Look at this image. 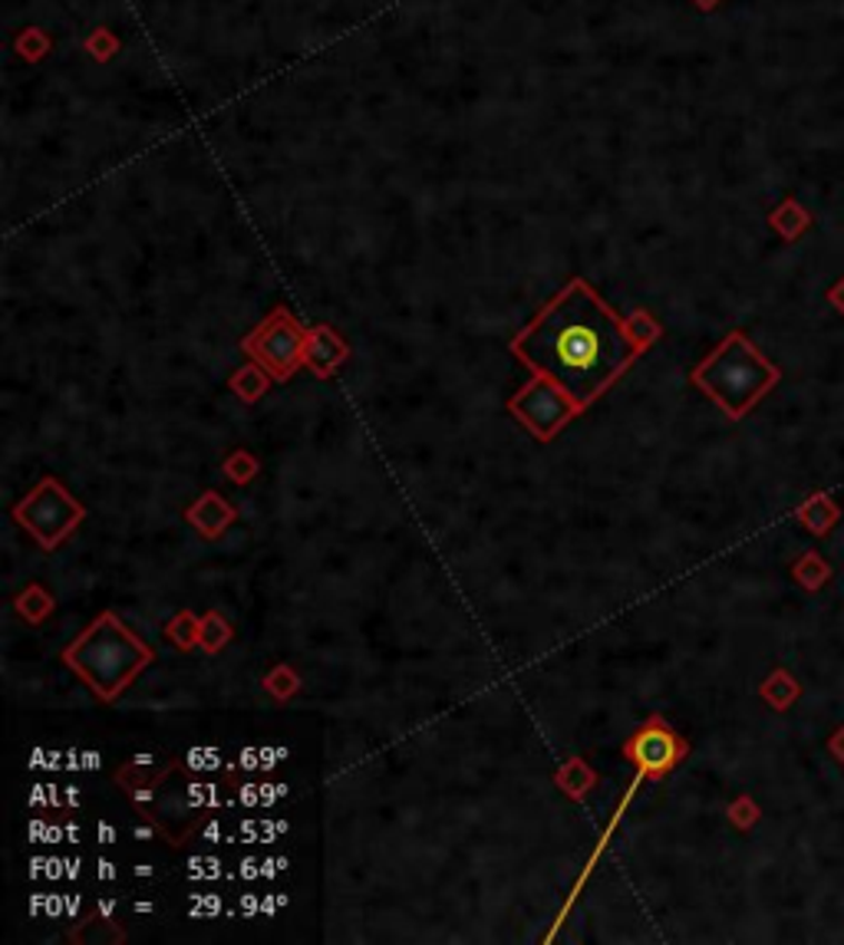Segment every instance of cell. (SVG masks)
Masks as SVG:
<instances>
[{"label": "cell", "instance_id": "cell-1", "mask_svg": "<svg viewBox=\"0 0 844 945\" xmlns=\"http://www.w3.org/2000/svg\"><path fill=\"white\" fill-rule=\"evenodd\" d=\"M511 353L534 376L558 383L578 408H588L624 376L640 350L591 284L575 280L514 336Z\"/></svg>", "mask_w": 844, "mask_h": 945}, {"label": "cell", "instance_id": "cell-2", "mask_svg": "<svg viewBox=\"0 0 844 945\" xmlns=\"http://www.w3.org/2000/svg\"><path fill=\"white\" fill-rule=\"evenodd\" d=\"M63 662L102 702L119 699L133 679L153 662V649L122 627L116 613H99L89 630L63 649Z\"/></svg>", "mask_w": 844, "mask_h": 945}, {"label": "cell", "instance_id": "cell-3", "mask_svg": "<svg viewBox=\"0 0 844 945\" xmlns=\"http://www.w3.org/2000/svg\"><path fill=\"white\" fill-rule=\"evenodd\" d=\"M693 383L716 405H723L726 415L739 419L775 383V370L753 350L746 336L736 333L693 373Z\"/></svg>", "mask_w": 844, "mask_h": 945}, {"label": "cell", "instance_id": "cell-4", "mask_svg": "<svg viewBox=\"0 0 844 945\" xmlns=\"http://www.w3.org/2000/svg\"><path fill=\"white\" fill-rule=\"evenodd\" d=\"M13 518L43 551H57L84 524L86 508L57 478H43L23 501L13 504Z\"/></svg>", "mask_w": 844, "mask_h": 945}, {"label": "cell", "instance_id": "cell-5", "mask_svg": "<svg viewBox=\"0 0 844 945\" xmlns=\"http://www.w3.org/2000/svg\"><path fill=\"white\" fill-rule=\"evenodd\" d=\"M508 408L538 442H551L581 412L571 395L544 376H534L521 393L508 402Z\"/></svg>", "mask_w": 844, "mask_h": 945}, {"label": "cell", "instance_id": "cell-6", "mask_svg": "<svg viewBox=\"0 0 844 945\" xmlns=\"http://www.w3.org/2000/svg\"><path fill=\"white\" fill-rule=\"evenodd\" d=\"M304 346H307V333L287 311H274L245 339V350L274 380H287L304 363Z\"/></svg>", "mask_w": 844, "mask_h": 945}, {"label": "cell", "instance_id": "cell-7", "mask_svg": "<svg viewBox=\"0 0 844 945\" xmlns=\"http://www.w3.org/2000/svg\"><path fill=\"white\" fill-rule=\"evenodd\" d=\"M624 755L647 775L660 778L667 771H674L676 761L686 755V745L676 738L674 731L660 721V718H650L647 725H640L627 745H624Z\"/></svg>", "mask_w": 844, "mask_h": 945}, {"label": "cell", "instance_id": "cell-8", "mask_svg": "<svg viewBox=\"0 0 844 945\" xmlns=\"http://www.w3.org/2000/svg\"><path fill=\"white\" fill-rule=\"evenodd\" d=\"M185 518H188V524H192L205 541H218V538L232 528V521L238 518V511H235L218 491H205V494L185 511Z\"/></svg>", "mask_w": 844, "mask_h": 945}, {"label": "cell", "instance_id": "cell-9", "mask_svg": "<svg viewBox=\"0 0 844 945\" xmlns=\"http://www.w3.org/2000/svg\"><path fill=\"white\" fill-rule=\"evenodd\" d=\"M346 343L340 339L331 326H317L307 333V346H304V366L314 370L317 376H334L343 360H346Z\"/></svg>", "mask_w": 844, "mask_h": 945}, {"label": "cell", "instance_id": "cell-10", "mask_svg": "<svg viewBox=\"0 0 844 945\" xmlns=\"http://www.w3.org/2000/svg\"><path fill=\"white\" fill-rule=\"evenodd\" d=\"M555 785L565 790L571 800H581V797H588L593 785H597V771H593L585 758H571V761H565V765L555 771Z\"/></svg>", "mask_w": 844, "mask_h": 945}, {"label": "cell", "instance_id": "cell-11", "mask_svg": "<svg viewBox=\"0 0 844 945\" xmlns=\"http://www.w3.org/2000/svg\"><path fill=\"white\" fill-rule=\"evenodd\" d=\"M13 607H17V613H20L27 623H43V620L53 613L57 600H53L40 583H30L27 590H20V597L13 600Z\"/></svg>", "mask_w": 844, "mask_h": 945}, {"label": "cell", "instance_id": "cell-12", "mask_svg": "<svg viewBox=\"0 0 844 945\" xmlns=\"http://www.w3.org/2000/svg\"><path fill=\"white\" fill-rule=\"evenodd\" d=\"M271 373L267 370H261V366H242L232 380H228V386H232V393L238 395L242 402H257L261 395L267 393V386H271Z\"/></svg>", "mask_w": 844, "mask_h": 945}, {"label": "cell", "instance_id": "cell-13", "mask_svg": "<svg viewBox=\"0 0 844 945\" xmlns=\"http://www.w3.org/2000/svg\"><path fill=\"white\" fill-rule=\"evenodd\" d=\"M232 639H235V627H232L218 610H212V613L202 617V639H198V646H202L205 652L218 656Z\"/></svg>", "mask_w": 844, "mask_h": 945}, {"label": "cell", "instance_id": "cell-14", "mask_svg": "<svg viewBox=\"0 0 844 945\" xmlns=\"http://www.w3.org/2000/svg\"><path fill=\"white\" fill-rule=\"evenodd\" d=\"M166 636L171 639V646H175V649H181V652L195 649V646H198V639H202V617H195L192 610L175 613V617L169 620V627H166Z\"/></svg>", "mask_w": 844, "mask_h": 945}, {"label": "cell", "instance_id": "cell-15", "mask_svg": "<svg viewBox=\"0 0 844 945\" xmlns=\"http://www.w3.org/2000/svg\"><path fill=\"white\" fill-rule=\"evenodd\" d=\"M261 686H264V692H271L277 702H287V699H294V696L301 692V676H297L287 662H277V666L261 679Z\"/></svg>", "mask_w": 844, "mask_h": 945}, {"label": "cell", "instance_id": "cell-16", "mask_svg": "<svg viewBox=\"0 0 844 945\" xmlns=\"http://www.w3.org/2000/svg\"><path fill=\"white\" fill-rule=\"evenodd\" d=\"M222 472H225V478H228L232 484H252L254 474L261 472V462H257V455L248 452V449H235V452L222 462Z\"/></svg>", "mask_w": 844, "mask_h": 945}, {"label": "cell", "instance_id": "cell-17", "mask_svg": "<svg viewBox=\"0 0 844 945\" xmlns=\"http://www.w3.org/2000/svg\"><path fill=\"white\" fill-rule=\"evenodd\" d=\"M624 329H627V336L637 343V350H647V346L660 336V326L650 319V314H634L624 323Z\"/></svg>", "mask_w": 844, "mask_h": 945}, {"label": "cell", "instance_id": "cell-18", "mask_svg": "<svg viewBox=\"0 0 844 945\" xmlns=\"http://www.w3.org/2000/svg\"><path fill=\"white\" fill-rule=\"evenodd\" d=\"M99 840H102V844H112V840H116V830L106 827V824H99Z\"/></svg>", "mask_w": 844, "mask_h": 945}, {"label": "cell", "instance_id": "cell-19", "mask_svg": "<svg viewBox=\"0 0 844 945\" xmlns=\"http://www.w3.org/2000/svg\"><path fill=\"white\" fill-rule=\"evenodd\" d=\"M99 876H102V879H112V876H116L112 864H106V860H102V864H99Z\"/></svg>", "mask_w": 844, "mask_h": 945}, {"label": "cell", "instance_id": "cell-20", "mask_svg": "<svg viewBox=\"0 0 844 945\" xmlns=\"http://www.w3.org/2000/svg\"><path fill=\"white\" fill-rule=\"evenodd\" d=\"M67 804L77 807V788H67Z\"/></svg>", "mask_w": 844, "mask_h": 945}, {"label": "cell", "instance_id": "cell-21", "mask_svg": "<svg viewBox=\"0 0 844 945\" xmlns=\"http://www.w3.org/2000/svg\"><path fill=\"white\" fill-rule=\"evenodd\" d=\"M136 873H139V876H153V867H149V864H143V867H136Z\"/></svg>", "mask_w": 844, "mask_h": 945}]
</instances>
